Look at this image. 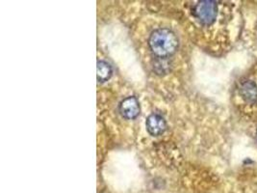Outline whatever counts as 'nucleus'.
<instances>
[{
	"mask_svg": "<svg viewBox=\"0 0 257 193\" xmlns=\"http://www.w3.org/2000/svg\"><path fill=\"white\" fill-rule=\"evenodd\" d=\"M149 47L159 58H167L175 54L178 48V39L169 28H157L149 38Z\"/></svg>",
	"mask_w": 257,
	"mask_h": 193,
	"instance_id": "f257e3e1",
	"label": "nucleus"
},
{
	"mask_svg": "<svg viewBox=\"0 0 257 193\" xmlns=\"http://www.w3.org/2000/svg\"><path fill=\"white\" fill-rule=\"evenodd\" d=\"M218 6L214 1H200L193 9L194 17L204 25L213 24L217 18Z\"/></svg>",
	"mask_w": 257,
	"mask_h": 193,
	"instance_id": "f03ea898",
	"label": "nucleus"
},
{
	"mask_svg": "<svg viewBox=\"0 0 257 193\" xmlns=\"http://www.w3.org/2000/svg\"><path fill=\"white\" fill-rule=\"evenodd\" d=\"M140 110L139 101L134 96L123 99L118 106V111L121 117L126 120H133L137 118L140 114Z\"/></svg>",
	"mask_w": 257,
	"mask_h": 193,
	"instance_id": "7ed1b4c3",
	"label": "nucleus"
},
{
	"mask_svg": "<svg viewBox=\"0 0 257 193\" xmlns=\"http://www.w3.org/2000/svg\"><path fill=\"white\" fill-rule=\"evenodd\" d=\"M146 128L148 133L152 136H159L166 132L167 123L161 115L153 113L146 121Z\"/></svg>",
	"mask_w": 257,
	"mask_h": 193,
	"instance_id": "20e7f679",
	"label": "nucleus"
},
{
	"mask_svg": "<svg viewBox=\"0 0 257 193\" xmlns=\"http://www.w3.org/2000/svg\"><path fill=\"white\" fill-rule=\"evenodd\" d=\"M240 94L247 104H254L257 102V86L252 81H245L241 85Z\"/></svg>",
	"mask_w": 257,
	"mask_h": 193,
	"instance_id": "39448f33",
	"label": "nucleus"
},
{
	"mask_svg": "<svg viewBox=\"0 0 257 193\" xmlns=\"http://www.w3.org/2000/svg\"><path fill=\"white\" fill-rule=\"evenodd\" d=\"M113 75V69L111 65L106 61H98L96 66V77L98 82H106Z\"/></svg>",
	"mask_w": 257,
	"mask_h": 193,
	"instance_id": "423d86ee",
	"label": "nucleus"
}]
</instances>
